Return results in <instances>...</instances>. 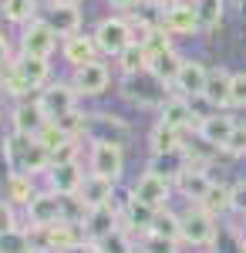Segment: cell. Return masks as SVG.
Here are the masks:
<instances>
[{"instance_id":"1","label":"cell","mask_w":246,"mask_h":253,"mask_svg":"<svg viewBox=\"0 0 246 253\" xmlns=\"http://www.w3.org/2000/svg\"><path fill=\"white\" fill-rule=\"evenodd\" d=\"M0 156H3V169L10 175H31V179H44V172L51 169V152L41 145L34 135H20L10 132L0 142Z\"/></svg>"},{"instance_id":"2","label":"cell","mask_w":246,"mask_h":253,"mask_svg":"<svg viewBox=\"0 0 246 253\" xmlns=\"http://www.w3.org/2000/svg\"><path fill=\"white\" fill-rule=\"evenodd\" d=\"M115 88H118L122 101L135 105L138 112H159V108L165 105V98L172 95V88L159 78L152 68L138 71V75H125V78H118V81H115Z\"/></svg>"},{"instance_id":"3","label":"cell","mask_w":246,"mask_h":253,"mask_svg":"<svg viewBox=\"0 0 246 253\" xmlns=\"http://www.w3.org/2000/svg\"><path fill=\"white\" fill-rule=\"evenodd\" d=\"M223 219H216L212 213H206L203 206H192L186 203V210H182V247H189V250H199L206 253L216 247V240H219V226Z\"/></svg>"},{"instance_id":"4","label":"cell","mask_w":246,"mask_h":253,"mask_svg":"<svg viewBox=\"0 0 246 253\" xmlns=\"http://www.w3.org/2000/svg\"><path fill=\"white\" fill-rule=\"evenodd\" d=\"M71 88L78 91V98L81 101H95V98L108 95V88H112L115 81V64L108 58H98L91 61V64H81V68H75L71 71Z\"/></svg>"},{"instance_id":"5","label":"cell","mask_w":246,"mask_h":253,"mask_svg":"<svg viewBox=\"0 0 246 253\" xmlns=\"http://www.w3.org/2000/svg\"><path fill=\"white\" fill-rule=\"evenodd\" d=\"M95 44L98 51H101V58L115 61L125 47H132L135 44V31H132V20L125 17V14H112V17H101L95 24Z\"/></svg>"},{"instance_id":"6","label":"cell","mask_w":246,"mask_h":253,"mask_svg":"<svg viewBox=\"0 0 246 253\" xmlns=\"http://www.w3.org/2000/svg\"><path fill=\"white\" fill-rule=\"evenodd\" d=\"M84 166H88V172L105 175L112 182H122L125 179V145H118V142H88Z\"/></svg>"},{"instance_id":"7","label":"cell","mask_w":246,"mask_h":253,"mask_svg":"<svg viewBox=\"0 0 246 253\" xmlns=\"http://www.w3.org/2000/svg\"><path fill=\"white\" fill-rule=\"evenodd\" d=\"M17 51L20 54H34V58H47V61L61 51V38H57L54 27L44 20V14L17 31Z\"/></svg>"},{"instance_id":"8","label":"cell","mask_w":246,"mask_h":253,"mask_svg":"<svg viewBox=\"0 0 246 253\" xmlns=\"http://www.w3.org/2000/svg\"><path fill=\"white\" fill-rule=\"evenodd\" d=\"M128 186H132L135 199L149 203L152 210H169L172 199H175V186H172L169 179H162L159 172H149V169H142Z\"/></svg>"},{"instance_id":"9","label":"cell","mask_w":246,"mask_h":253,"mask_svg":"<svg viewBox=\"0 0 246 253\" xmlns=\"http://www.w3.org/2000/svg\"><path fill=\"white\" fill-rule=\"evenodd\" d=\"M38 101H41V108H44V115L51 118H61V115H68V112H75V108H81L84 101L78 98V91L71 88V81H61L54 78L51 84H44L38 91Z\"/></svg>"},{"instance_id":"10","label":"cell","mask_w":246,"mask_h":253,"mask_svg":"<svg viewBox=\"0 0 246 253\" xmlns=\"http://www.w3.org/2000/svg\"><path fill=\"white\" fill-rule=\"evenodd\" d=\"M162 27H165L175 41L203 34V27H199V14H196L192 0H172V3H165V7H162Z\"/></svg>"},{"instance_id":"11","label":"cell","mask_w":246,"mask_h":253,"mask_svg":"<svg viewBox=\"0 0 246 253\" xmlns=\"http://www.w3.org/2000/svg\"><path fill=\"white\" fill-rule=\"evenodd\" d=\"M47 122H51V118L44 115L38 95L24 98V101H14L10 112H7V128H10V132H20V135H34V138H38L41 128H44Z\"/></svg>"},{"instance_id":"12","label":"cell","mask_w":246,"mask_h":253,"mask_svg":"<svg viewBox=\"0 0 246 253\" xmlns=\"http://www.w3.org/2000/svg\"><path fill=\"white\" fill-rule=\"evenodd\" d=\"M132 135V125L115 112H88V135L84 142H118L125 145Z\"/></svg>"},{"instance_id":"13","label":"cell","mask_w":246,"mask_h":253,"mask_svg":"<svg viewBox=\"0 0 246 253\" xmlns=\"http://www.w3.org/2000/svg\"><path fill=\"white\" fill-rule=\"evenodd\" d=\"M84 175H88V166L84 162H64V166H51L44 172V179H41V186L57 193V196H71V193L81 189Z\"/></svg>"},{"instance_id":"14","label":"cell","mask_w":246,"mask_h":253,"mask_svg":"<svg viewBox=\"0 0 246 253\" xmlns=\"http://www.w3.org/2000/svg\"><path fill=\"white\" fill-rule=\"evenodd\" d=\"M61 223V196L41 186L38 196L24 206V226H54Z\"/></svg>"},{"instance_id":"15","label":"cell","mask_w":246,"mask_h":253,"mask_svg":"<svg viewBox=\"0 0 246 253\" xmlns=\"http://www.w3.org/2000/svg\"><path fill=\"white\" fill-rule=\"evenodd\" d=\"M155 118L165 122V125H172V128H179V132H186V135H192L196 125H199L196 108H192V98H182V95H175V91L165 98V105L155 112Z\"/></svg>"},{"instance_id":"16","label":"cell","mask_w":246,"mask_h":253,"mask_svg":"<svg viewBox=\"0 0 246 253\" xmlns=\"http://www.w3.org/2000/svg\"><path fill=\"white\" fill-rule=\"evenodd\" d=\"M57 54H61V61H64L71 71H75V68H81V64H91V61L101 58V51H98V44H95V34H88V31L64 38Z\"/></svg>"},{"instance_id":"17","label":"cell","mask_w":246,"mask_h":253,"mask_svg":"<svg viewBox=\"0 0 246 253\" xmlns=\"http://www.w3.org/2000/svg\"><path fill=\"white\" fill-rule=\"evenodd\" d=\"M206 81H209V64L203 58H186L182 61V71L172 84V91L182 98H199L206 91Z\"/></svg>"},{"instance_id":"18","label":"cell","mask_w":246,"mask_h":253,"mask_svg":"<svg viewBox=\"0 0 246 253\" xmlns=\"http://www.w3.org/2000/svg\"><path fill=\"white\" fill-rule=\"evenodd\" d=\"M236 112H212V115H206L199 125H196V132L192 135H199L203 142H209V145H216V149H223L229 142V135H233V128H236Z\"/></svg>"},{"instance_id":"19","label":"cell","mask_w":246,"mask_h":253,"mask_svg":"<svg viewBox=\"0 0 246 253\" xmlns=\"http://www.w3.org/2000/svg\"><path fill=\"white\" fill-rule=\"evenodd\" d=\"M212 169H196V166H189L186 172L175 179V196L182 199V203H192V206H199L203 199H206L209 186H212Z\"/></svg>"},{"instance_id":"20","label":"cell","mask_w":246,"mask_h":253,"mask_svg":"<svg viewBox=\"0 0 246 253\" xmlns=\"http://www.w3.org/2000/svg\"><path fill=\"white\" fill-rule=\"evenodd\" d=\"M44 20L51 24L57 31V38H71V34H81L84 27V20H81V10H78V3H47V10H44Z\"/></svg>"},{"instance_id":"21","label":"cell","mask_w":246,"mask_h":253,"mask_svg":"<svg viewBox=\"0 0 246 253\" xmlns=\"http://www.w3.org/2000/svg\"><path fill=\"white\" fill-rule=\"evenodd\" d=\"M229 91H233V71H229L226 64H212L209 68V81H206V98L212 108H219V112H229Z\"/></svg>"},{"instance_id":"22","label":"cell","mask_w":246,"mask_h":253,"mask_svg":"<svg viewBox=\"0 0 246 253\" xmlns=\"http://www.w3.org/2000/svg\"><path fill=\"white\" fill-rule=\"evenodd\" d=\"M14 64H17L20 78L31 84V91H34V95H38L44 84H51V81H54V68H51V61H47V58H34V54H20V51H17Z\"/></svg>"},{"instance_id":"23","label":"cell","mask_w":246,"mask_h":253,"mask_svg":"<svg viewBox=\"0 0 246 253\" xmlns=\"http://www.w3.org/2000/svg\"><path fill=\"white\" fill-rule=\"evenodd\" d=\"M118 226H122V213L115 206H95V210H88V219H84L81 230H84V240L98 243L101 236H108Z\"/></svg>"},{"instance_id":"24","label":"cell","mask_w":246,"mask_h":253,"mask_svg":"<svg viewBox=\"0 0 246 253\" xmlns=\"http://www.w3.org/2000/svg\"><path fill=\"white\" fill-rule=\"evenodd\" d=\"M145 142H149V156H152V152H182V149H186V142H189V135L155 118Z\"/></svg>"},{"instance_id":"25","label":"cell","mask_w":246,"mask_h":253,"mask_svg":"<svg viewBox=\"0 0 246 253\" xmlns=\"http://www.w3.org/2000/svg\"><path fill=\"white\" fill-rule=\"evenodd\" d=\"M38 189H41V182L31 179V175H7L0 182V199H7L10 206H17L20 213H24V206L38 196Z\"/></svg>"},{"instance_id":"26","label":"cell","mask_w":246,"mask_h":253,"mask_svg":"<svg viewBox=\"0 0 246 253\" xmlns=\"http://www.w3.org/2000/svg\"><path fill=\"white\" fill-rule=\"evenodd\" d=\"M155 216H159V210H152L149 203H142V199L132 196V203L122 210V226H125L132 236H145V233H152Z\"/></svg>"},{"instance_id":"27","label":"cell","mask_w":246,"mask_h":253,"mask_svg":"<svg viewBox=\"0 0 246 253\" xmlns=\"http://www.w3.org/2000/svg\"><path fill=\"white\" fill-rule=\"evenodd\" d=\"M145 169H149V172H159L162 179H169L172 186H175V179L189 169L186 149H182V152H152V156L145 159Z\"/></svg>"},{"instance_id":"28","label":"cell","mask_w":246,"mask_h":253,"mask_svg":"<svg viewBox=\"0 0 246 253\" xmlns=\"http://www.w3.org/2000/svg\"><path fill=\"white\" fill-rule=\"evenodd\" d=\"M206 213H212L216 219H226V216H233V182H226V179H212V186H209L206 199L199 203Z\"/></svg>"},{"instance_id":"29","label":"cell","mask_w":246,"mask_h":253,"mask_svg":"<svg viewBox=\"0 0 246 253\" xmlns=\"http://www.w3.org/2000/svg\"><path fill=\"white\" fill-rule=\"evenodd\" d=\"M0 17H3V24L20 31L41 17V0H0Z\"/></svg>"},{"instance_id":"30","label":"cell","mask_w":246,"mask_h":253,"mask_svg":"<svg viewBox=\"0 0 246 253\" xmlns=\"http://www.w3.org/2000/svg\"><path fill=\"white\" fill-rule=\"evenodd\" d=\"M115 186H118V182L105 179V175L88 172V175H84V182H81V189H78V196H81V199H84L91 210H95V206H112Z\"/></svg>"},{"instance_id":"31","label":"cell","mask_w":246,"mask_h":253,"mask_svg":"<svg viewBox=\"0 0 246 253\" xmlns=\"http://www.w3.org/2000/svg\"><path fill=\"white\" fill-rule=\"evenodd\" d=\"M196 14H199V27L203 34H216L223 27V17H226L229 0H192Z\"/></svg>"},{"instance_id":"32","label":"cell","mask_w":246,"mask_h":253,"mask_svg":"<svg viewBox=\"0 0 246 253\" xmlns=\"http://www.w3.org/2000/svg\"><path fill=\"white\" fill-rule=\"evenodd\" d=\"M219 156H223V149L203 142L199 135H189V142H186V159H189V166H196V169H212L219 162Z\"/></svg>"},{"instance_id":"33","label":"cell","mask_w":246,"mask_h":253,"mask_svg":"<svg viewBox=\"0 0 246 253\" xmlns=\"http://www.w3.org/2000/svg\"><path fill=\"white\" fill-rule=\"evenodd\" d=\"M152 233L155 236H165V240H175V243H182V210H159L155 216V223H152Z\"/></svg>"},{"instance_id":"34","label":"cell","mask_w":246,"mask_h":253,"mask_svg":"<svg viewBox=\"0 0 246 253\" xmlns=\"http://www.w3.org/2000/svg\"><path fill=\"white\" fill-rule=\"evenodd\" d=\"M98 253H138V236H132L125 226H118V230H112L108 236H101L95 243Z\"/></svg>"},{"instance_id":"35","label":"cell","mask_w":246,"mask_h":253,"mask_svg":"<svg viewBox=\"0 0 246 253\" xmlns=\"http://www.w3.org/2000/svg\"><path fill=\"white\" fill-rule=\"evenodd\" d=\"M145 68H149V54H145L142 44L125 47V51L115 58V71H118V78H125V75H138V71H145Z\"/></svg>"},{"instance_id":"36","label":"cell","mask_w":246,"mask_h":253,"mask_svg":"<svg viewBox=\"0 0 246 253\" xmlns=\"http://www.w3.org/2000/svg\"><path fill=\"white\" fill-rule=\"evenodd\" d=\"M142 47H145V54H149V64L155 58H162V54H169V51H175V38H172L165 27H155V31H149L145 34V41H138Z\"/></svg>"},{"instance_id":"37","label":"cell","mask_w":246,"mask_h":253,"mask_svg":"<svg viewBox=\"0 0 246 253\" xmlns=\"http://www.w3.org/2000/svg\"><path fill=\"white\" fill-rule=\"evenodd\" d=\"M182 61H186V54H179V47H175V51H169V54L155 58L149 68L172 88V84H175V78H179V71H182Z\"/></svg>"},{"instance_id":"38","label":"cell","mask_w":246,"mask_h":253,"mask_svg":"<svg viewBox=\"0 0 246 253\" xmlns=\"http://www.w3.org/2000/svg\"><path fill=\"white\" fill-rule=\"evenodd\" d=\"M88 210H91V206H88V203H84L78 193L61 196V219H64V223H78V226H84Z\"/></svg>"},{"instance_id":"39","label":"cell","mask_w":246,"mask_h":253,"mask_svg":"<svg viewBox=\"0 0 246 253\" xmlns=\"http://www.w3.org/2000/svg\"><path fill=\"white\" fill-rule=\"evenodd\" d=\"M138 253H182V243L165 240V236H155V233H145V236H138Z\"/></svg>"},{"instance_id":"40","label":"cell","mask_w":246,"mask_h":253,"mask_svg":"<svg viewBox=\"0 0 246 253\" xmlns=\"http://www.w3.org/2000/svg\"><path fill=\"white\" fill-rule=\"evenodd\" d=\"M0 253H34L31 250V236H27V230L0 233Z\"/></svg>"},{"instance_id":"41","label":"cell","mask_w":246,"mask_h":253,"mask_svg":"<svg viewBox=\"0 0 246 253\" xmlns=\"http://www.w3.org/2000/svg\"><path fill=\"white\" fill-rule=\"evenodd\" d=\"M223 156H226V159H246V122H243V118L236 122V128H233L229 142L223 145Z\"/></svg>"},{"instance_id":"42","label":"cell","mask_w":246,"mask_h":253,"mask_svg":"<svg viewBox=\"0 0 246 253\" xmlns=\"http://www.w3.org/2000/svg\"><path fill=\"white\" fill-rule=\"evenodd\" d=\"M10 230H24V213L7 199H0V233H10Z\"/></svg>"},{"instance_id":"43","label":"cell","mask_w":246,"mask_h":253,"mask_svg":"<svg viewBox=\"0 0 246 253\" xmlns=\"http://www.w3.org/2000/svg\"><path fill=\"white\" fill-rule=\"evenodd\" d=\"M229 112H246V68L233 71V91H229Z\"/></svg>"},{"instance_id":"44","label":"cell","mask_w":246,"mask_h":253,"mask_svg":"<svg viewBox=\"0 0 246 253\" xmlns=\"http://www.w3.org/2000/svg\"><path fill=\"white\" fill-rule=\"evenodd\" d=\"M38 142H41V145H44V149H47V152H54V149H61V145H64V142H71V138L64 135V132H61V128H57V125H54V122H47V125L41 128Z\"/></svg>"},{"instance_id":"45","label":"cell","mask_w":246,"mask_h":253,"mask_svg":"<svg viewBox=\"0 0 246 253\" xmlns=\"http://www.w3.org/2000/svg\"><path fill=\"white\" fill-rule=\"evenodd\" d=\"M233 216L236 219L246 216V179H236L233 182Z\"/></svg>"},{"instance_id":"46","label":"cell","mask_w":246,"mask_h":253,"mask_svg":"<svg viewBox=\"0 0 246 253\" xmlns=\"http://www.w3.org/2000/svg\"><path fill=\"white\" fill-rule=\"evenodd\" d=\"M17 58V47H14V38L7 34V31H0V71L10 64V61Z\"/></svg>"},{"instance_id":"47","label":"cell","mask_w":246,"mask_h":253,"mask_svg":"<svg viewBox=\"0 0 246 253\" xmlns=\"http://www.w3.org/2000/svg\"><path fill=\"white\" fill-rule=\"evenodd\" d=\"M108 3H112L115 10H122V14H132V10L138 7V3H142V0H108Z\"/></svg>"},{"instance_id":"48","label":"cell","mask_w":246,"mask_h":253,"mask_svg":"<svg viewBox=\"0 0 246 253\" xmlns=\"http://www.w3.org/2000/svg\"><path fill=\"white\" fill-rule=\"evenodd\" d=\"M64 253H98V250H95V243H91V240H81L78 247H71V250H64Z\"/></svg>"},{"instance_id":"49","label":"cell","mask_w":246,"mask_h":253,"mask_svg":"<svg viewBox=\"0 0 246 253\" xmlns=\"http://www.w3.org/2000/svg\"><path fill=\"white\" fill-rule=\"evenodd\" d=\"M7 112H10V105H7V98H0V125L7 122Z\"/></svg>"},{"instance_id":"50","label":"cell","mask_w":246,"mask_h":253,"mask_svg":"<svg viewBox=\"0 0 246 253\" xmlns=\"http://www.w3.org/2000/svg\"><path fill=\"white\" fill-rule=\"evenodd\" d=\"M47 3H78V7H81L84 0H47Z\"/></svg>"},{"instance_id":"51","label":"cell","mask_w":246,"mask_h":253,"mask_svg":"<svg viewBox=\"0 0 246 253\" xmlns=\"http://www.w3.org/2000/svg\"><path fill=\"white\" fill-rule=\"evenodd\" d=\"M240 230H243V236H246V216H240Z\"/></svg>"},{"instance_id":"52","label":"cell","mask_w":246,"mask_h":253,"mask_svg":"<svg viewBox=\"0 0 246 253\" xmlns=\"http://www.w3.org/2000/svg\"><path fill=\"white\" fill-rule=\"evenodd\" d=\"M240 253H246V243H243V247H240Z\"/></svg>"},{"instance_id":"53","label":"cell","mask_w":246,"mask_h":253,"mask_svg":"<svg viewBox=\"0 0 246 253\" xmlns=\"http://www.w3.org/2000/svg\"><path fill=\"white\" fill-rule=\"evenodd\" d=\"M165 3H172V0H162V7H165Z\"/></svg>"},{"instance_id":"54","label":"cell","mask_w":246,"mask_h":253,"mask_svg":"<svg viewBox=\"0 0 246 253\" xmlns=\"http://www.w3.org/2000/svg\"><path fill=\"white\" fill-rule=\"evenodd\" d=\"M206 253H212V250H206Z\"/></svg>"}]
</instances>
